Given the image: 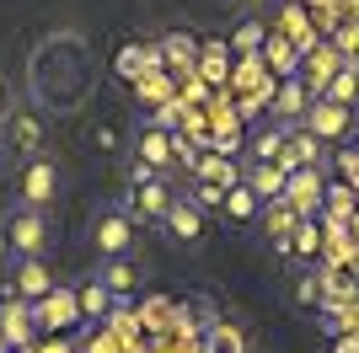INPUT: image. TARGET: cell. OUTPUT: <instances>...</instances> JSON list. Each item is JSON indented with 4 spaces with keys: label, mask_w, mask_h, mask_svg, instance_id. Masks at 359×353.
Masks as SVG:
<instances>
[{
    "label": "cell",
    "mask_w": 359,
    "mask_h": 353,
    "mask_svg": "<svg viewBox=\"0 0 359 353\" xmlns=\"http://www.w3.org/2000/svg\"><path fill=\"white\" fill-rule=\"evenodd\" d=\"M16 193H22V204H27V209H48L54 198H60V166L48 161V155L22 161V182H16Z\"/></svg>",
    "instance_id": "obj_4"
},
{
    "label": "cell",
    "mask_w": 359,
    "mask_h": 353,
    "mask_svg": "<svg viewBox=\"0 0 359 353\" xmlns=\"http://www.w3.org/2000/svg\"><path fill=\"white\" fill-rule=\"evenodd\" d=\"M0 134H6V145H11L16 155H27V161H32V155H43V118H38V113H11Z\"/></svg>",
    "instance_id": "obj_9"
},
{
    "label": "cell",
    "mask_w": 359,
    "mask_h": 353,
    "mask_svg": "<svg viewBox=\"0 0 359 353\" xmlns=\"http://www.w3.org/2000/svg\"><path fill=\"white\" fill-rule=\"evenodd\" d=\"M16 107H11V86H6V81H0V129H6V118H11Z\"/></svg>",
    "instance_id": "obj_22"
},
{
    "label": "cell",
    "mask_w": 359,
    "mask_h": 353,
    "mask_svg": "<svg viewBox=\"0 0 359 353\" xmlns=\"http://www.w3.org/2000/svg\"><path fill=\"white\" fill-rule=\"evenodd\" d=\"M32 326H38V316H32V305H22L16 294H6V300H0V338L22 348V342L32 338Z\"/></svg>",
    "instance_id": "obj_11"
},
{
    "label": "cell",
    "mask_w": 359,
    "mask_h": 353,
    "mask_svg": "<svg viewBox=\"0 0 359 353\" xmlns=\"http://www.w3.org/2000/svg\"><path fill=\"white\" fill-rule=\"evenodd\" d=\"M316 247H322V241H316V220H300L285 251H300V257H316Z\"/></svg>",
    "instance_id": "obj_18"
},
{
    "label": "cell",
    "mask_w": 359,
    "mask_h": 353,
    "mask_svg": "<svg viewBox=\"0 0 359 353\" xmlns=\"http://www.w3.org/2000/svg\"><path fill=\"white\" fill-rule=\"evenodd\" d=\"M60 289V279H54V268L43 263V257H22V263H11V289L22 305H43L48 294Z\"/></svg>",
    "instance_id": "obj_3"
},
{
    "label": "cell",
    "mask_w": 359,
    "mask_h": 353,
    "mask_svg": "<svg viewBox=\"0 0 359 353\" xmlns=\"http://www.w3.org/2000/svg\"><path fill=\"white\" fill-rule=\"evenodd\" d=\"M32 316H38V326H81V294H75V284H60L43 305H32Z\"/></svg>",
    "instance_id": "obj_8"
},
{
    "label": "cell",
    "mask_w": 359,
    "mask_h": 353,
    "mask_svg": "<svg viewBox=\"0 0 359 353\" xmlns=\"http://www.w3.org/2000/svg\"><path fill=\"white\" fill-rule=\"evenodd\" d=\"M75 294H81V321H102L107 310H113V294H107V284H102V279L75 284Z\"/></svg>",
    "instance_id": "obj_15"
},
{
    "label": "cell",
    "mask_w": 359,
    "mask_h": 353,
    "mask_svg": "<svg viewBox=\"0 0 359 353\" xmlns=\"http://www.w3.org/2000/svg\"><path fill=\"white\" fill-rule=\"evenodd\" d=\"M6 247H11L16 263H22V257H43V247H48V214H43V209L16 204L11 214H6Z\"/></svg>",
    "instance_id": "obj_2"
},
{
    "label": "cell",
    "mask_w": 359,
    "mask_h": 353,
    "mask_svg": "<svg viewBox=\"0 0 359 353\" xmlns=\"http://www.w3.org/2000/svg\"><path fill=\"white\" fill-rule=\"evenodd\" d=\"M97 279L107 284V294H129L140 284V263H135V257H113V263L97 268Z\"/></svg>",
    "instance_id": "obj_14"
},
{
    "label": "cell",
    "mask_w": 359,
    "mask_h": 353,
    "mask_svg": "<svg viewBox=\"0 0 359 353\" xmlns=\"http://www.w3.org/2000/svg\"><path fill=\"white\" fill-rule=\"evenodd\" d=\"M327 102H338V107H354V97H359V64H344V70L332 75V86L322 91Z\"/></svg>",
    "instance_id": "obj_17"
},
{
    "label": "cell",
    "mask_w": 359,
    "mask_h": 353,
    "mask_svg": "<svg viewBox=\"0 0 359 353\" xmlns=\"http://www.w3.org/2000/svg\"><path fill=\"white\" fill-rule=\"evenodd\" d=\"M295 305H300V310L322 305V279H316V273H306V279H295Z\"/></svg>",
    "instance_id": "obj_20"
},
{
    "label": "cell",
    "mask_w": 359,
    "mask_h": 353,
    "mask_svg": "<svg viewBox=\"0 0 359 353\" xmlns=\"http://www.w3.org/2000/svg\"><path fill=\"white\" fill-rule=\"evenodd\" d=\"M300 129L316 134L322 145H338V139H348V129H354V107H338V102H327V97H316V102L306 107V118H300Z\"/></svg>",
    "instance_id": "obj_5"
},
{
    "label": "cell",
    "mask_w": 359,
    "mask_h": 353,
    "mask_svg": "<svg viewBox=\"0 0 359 353\" xmlns=\"http://www.w3.org/2000/svg\"><path fill=\"white\" fill-rule=\"evenodd\" d=\"M225 214H231V220H257V214H263V198H257L252 188H247V182H236V188L225 193Z\"/></svg>",
    "instance_id": "obj_16"
},
{
    "label": "cell",
    "mask_w": 359,
    "mask_h": 353,
    "mask_svg": "<svg viewBox=\"0 0 359 353\" xmlns=\"http://www.w3.org/2000/svg\"><path fill=\"white\" fill-rule=\"evenodd\" d=\"M166 230L177 235V241H198V235H204V209L194 204V198H177V204L166 209Z\"/></svg>",
    "instance_id": "obj_12"
},
{
    "label": "cell",
    "mask_w": 359,
    "mask_h": 353,
    "mask_svg": "<svg viewBox=\"0 0 359 353\" xmlns=\"http://www.w3.org/2000/svg\"><path fill=\"white\" fill-rule=\"evenodd\" d=\"M316 102V91L306 86V75H290L285 86H279V97H273V123H285V129H295L300 118H306V107Z\"/></svg>",
    "instance_id": "obj_7"
},
{
    "label": "cell",
    "mask_w": 359,
    "mask_h": 353,
    "mask_svg": "<svg viewBox=\"0 0 359 353\" xmlns=\"http://www.w3.org/2000/svg\"><path fill=\"white\" fill-rule=\"evenodd\" d=\"M263 64H273V75H300V48L290 43L285 32H273V38H263Z\"/></svg>",
    "instance_id": "obj_13"
},
{
    "label": "cell",
    "mask_w": 359,
    "mask_h": 353,
    "mask_svg": "<svg viewBox=\"0 0 359 353\" xmlns=\"http://www.w3.org/2000/svg\"><path fill=\"white\" fill-rule=\"evenodd\" d=\"M150 59H156V54H145L140 43H135V48H123V59H118V75H123V81H140Z\"/></svg>",
    "instance_id": "obj_19"
},
{
    "label": "cell",
    "mask_w": 359,
    "mask_h": 353,
    "mask_svg": "<svg viewBox=\"0 0 359 353\" xmlns=\"http://www.w3.org/2000/svg\"><path fill=\"white\" fill-rule=\"evenodd\" d=\"M236 43L252 54V48H263V32H257V22H241V32H236Z\"/></svg>",
    "instance_id": "obj_21"
},
{
    "label": "cell",
    "mask_w": 359,
    "mask_h": 353,
    "mask_svg": "<svg viewBox=\"0 0 359 353\" xmlns=\"http://www.w3.org/2000/svg\"><path fill=\"white\" fill-rule=\"evenodd\" d=\"M247 188L263 198V204H279L285 198V182H290V172L279 161H247V176H241Z\"/></svg>",
    "instance_id": "obj_10"
},
{
    "label": "cell",
    "mask_w": 359,
    "mask_h": 353,
    "mask_svg": "<svg viewBox=\"0 0 359 353\" xmlns=\"http://www.w3.org/2000/svg\"><path fill=\"white\" fill-rule=\"evenodd\" d=\"M91 241H97V251H102V263H113V257H135V214H129V204L97 209Z\"/></svg>",
    "instance_id": "obj_1"
},
{
    "label": "cell",
    "mask_w": 359,
    "mask_h": 353,
    "mask_svg": "<svg viewBox=\"0 0 359 353\" xmlns=\"http://www.w3.org/2000/svg\"><path fill=\"white\" fill-rule=\"evenodd\" d=\"M338 43H344V48H348V54H354V48H359V27H348V32H344V38H338Z\"/></svg>",
    "instance_id": "obj_23"
},
{
    "label": "cell",
    "mask_w": 359,
    "mask_h": 353,
    "mask_svg": "<svg viewBox=\"0 0 359 353\" xmlns=\"http://www.w3.org/2000/svg\"><path fill=\"white\" fill-rule=\"evenodd\" d=\"M135 150H140V166H150V172H161L166 161H177V134H166V123H140V139H135Z\"/></svg>",
    "instance_id": "obj_6"
}]
</instances>
